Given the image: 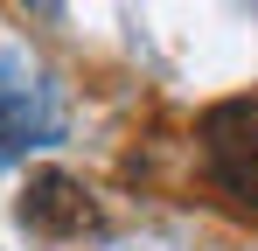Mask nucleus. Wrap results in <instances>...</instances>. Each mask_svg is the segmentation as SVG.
Returning a JSON list of instances; mask_svg holds the SVG:
<instances>
[{"instance_id": "nucleus-1", "label": "nucleus", "mask_w": 258, "mask_h": 251, "mask_svg": "<svg viewBox=\"0 0 258 251\" xmlns=\"http://www.w3.org/2000/svg\"><path fill=\"white\" fill-rule=\"evenodd\" d=\"M196 140H203V167L216 196L258 216V98H216L196 119Z\"/></svg>"}, {"instance_id": "nucleus-2", "label": "nucleus", "mask_w": 258, "mask_h": 251, "mask_svg": "<svg viewBox=\"0 0 258 251\" xmlns=\"http://www.w3.org/2000/svg\"><path fill=\"white\" fill-rule=\"evenodd\" d=\"M21 223L35 237H91V230H105V209H98V196H91L77 174L35 167L28 189H21Z\"/></svg>"}]
</instances>
